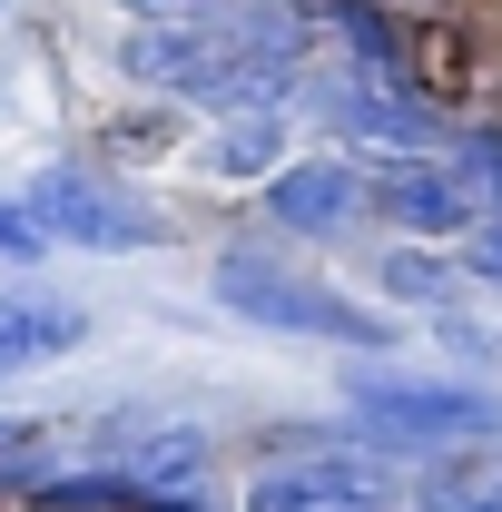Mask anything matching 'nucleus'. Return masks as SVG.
Returning a JSON list of instances; mask_svg holds the SVG:
<instances>
[{
	"instance_id": "nucleus-12",
	"label": "nucleus",
	"mask_w": 502,
	"mask_h": 512,
	"mask_svg": "<svg viewBox=\"0 0 502 512\" xmlns=\"http://www.w3.org/2000/svg\"><path fill=\"white\" fill-rule=\"evenodd\" d=\"M60 424H40V414H0V493H10V503H20V493H30V483H50V473H60Z\"/></svg>"
},
{
	"instance_id": "nucleus-5",
	"label": "nucleus",
	"mask_w": 502,
	"mask_h": 512,
	"mask_svg": "<svg viewBox=\"0 0 502 512\" xmlns=\"http://www.w3.org/2000/svg\"><path fill=\"white\" fill-rule=\"evenodd\" d=\"M20 197H30V217L50 227V247H79V256H148V247L178 237L168 207L138 188V178L89 168V158H50Z\"/></svg>"
},
{
	"instance_id": "nucleus-6",
	"label": "nucleus",
	"mask_w": 502,
	"mask_h": 512,
	"mask_svg": "<svg viewBox=\"0 0 502 512\" xmlns=\"http://www.w3.org/2000/svg\"><path fill=\"white\" fill-rule=\"evenodd\" d=\"M256 217H266V237H286V247H355V237L375 227L365 158H345V148L286 158V168L256 188Z\"/></svg>"
},
{
	"instance_id": "nucleus-4",
	"label": "nucleus",
	"mask_w": 502,
	"mask_h": 512,
	"mask_svg": "<svg viewBox=\"0 0 502 512\" xmlns=\"http://www.w3.org/2000/svg\"><path fill=\"white\" fill-rule=\"evenodd\" d=\"M296 109H306L335 148H355V158H443L453 128H463L434 89L384 79V69H355V60H315V79H306Z\"/></svg>"
},
{
	"instance_id": "nucleus-3",
	"label": "nucleus",
	"mask_w": 502,
	"mask_h": 512,
	"mask_svg": "<svg viewBox=\"0 0 502 512\" xmlns=\"http://www.w3.org/2000/svg\"><path fill=\"white\" fill-rule=\"evenodd\" d=\"M237 512H414L375 444H355V424H286L247 463Z\"/></svg>"
},
{
	"instance_id": "nucleus-10",
	"label": "nucleus",
	"mask_w": 502,
	"mask_h": 512,
	"mask_svg": "<svg viewBox=\"0 0 502 512\" xmlns=\"http://www.w3.org/2000/svg\"><path fill=\"white\" fill-rule=\"evenodd\" d=\"M286 128H296L286 109H227L217 138L197 148V168H207V178H247V188H266V178L286 168Z\"/></svg>"
},
{
	"instance_id": "nucleus-14",
	"label": "nucleus",
	"mask_w": 502,
	"mask_h": 512,
	"mask_svg": "<svg viewBox=\"0 0 502 512\" xmlns=\"http://www.w3.org/2000/svg\"><path fill=\"white\" fill-rule=\"evenodd\" d=\"M40 256H50V227L30 217V197H0V266H10V276H30Z\"/></svg>"
},
{
	"instance_id": "nucleus-8",
	"label": "nucleus",
	"mask_w": 502,
	"mask_h": 512,
	"mask_svg": "<svg viewBox=\"0 0 502 512\" xmlns=\"http://www.w3.org/2000/svg\"><path fill=\"white\" fill-rule=\"evenodd\" d=\"M89 345V306L69 296V286H40V276H20V286H0V384L20 375H50Z\"/></svg>"
},
{
	"instance_id": "nucleus-1",
	"label": "nucleus",
	"mask_w": 502,
	"mask_h": 512,
	"mask_svg": "<svg viewBox=\"0 0 502 512\" xmlns=\"http://www.w3.org/2000/svg\"><path fill=\"white\" fill-rule=\"evenodd\" d=\"M207 296L256 335H296V345H335V355H394V316L365 306L355 286L315 276L286 256V237H237L207 266Z\"/></svg>"
},
{
	"instance_id": "nucleus-15",
	"label": "nucleus",
	"mask_w": 502,
	"mask_h": 512,
	"mask_svg": "<svg viewBox=\"0 0 502 512\" xmlns=\"http://www.w3.org/2000/svg\"><path fill=\"white\" fill-rule=\"evenodd\" d=\"M286 10H315V0H286Z\"/></svg>"
},
{
	"instance_id": "nucleus-13",
	"label": "nucleus",
	"mask_w": 502,
	"mask_h": 512,
	"mask_svg": "<svg viewBox=\"0 0 502 512\" xmlns=\"http://www.w3.org/2000/svg\"><path fill=\"white\" fill-rule=\"evenodd\" d=\"M128 30H217V20H237L247 0H109Z\"/></svg>"
},
{
	"instance_id": "nucleus-2",
	"label": "nucleus",
	"mask_w": 502,
	"mask_h": 512,
	"mask_svg": "<svg viewBox=\"0 0 502 512\" xmlns=\"http://www.w3.org/2000/svg\"><path fill=\"white\" fill-rule=\"evenodd\" d=\"M345 424L355 444H375L384 463H453V453L502 444V394L473 375H404L384 355H345Z\"/></svg>"
},
{
	"instance_id": "nucleus-9",
	"label": "nucleus",
	"mask_w": 502,
	"mask_h": 512,
	"mask_svg": "<svg viewBox=\"0 0 502 512\" xmlns=\"http://www.w3.org/2000/svg\"><path fill=\"white\" fill-rule=\"evenodd\" d=\"M375 286L394 296V306H414L424 325H453V316L483 306V286H473L463 247H414V237H394V247L375 256Z\"/></svg>"
},
{
	"instance_id": "nucleus-11",
	"label": "nucleus",
	"mask_w": 502,
	"mask_h": 512,
	"mask_svg": "<svg viewBox=\"0 0 502 512\" xmlns=\"http://www.w3.org/2000/svg\"><path fill=\"white\" fill-rule=\"evenodd\" d=\"M414 512H502V444L453 453V463H424Z\"/></svg>"
},
{
	"instance_id": "nucleus-7",
	"label": "nucleus",
	"mask_w": 502,
	"mask_h": 512,
	"mask_svg": "<svg viewBox=\"0 0 502 512\" xmlns=\"http://www.w3.org/2000/svg\"><path fill=\"white\" fill-rule=\"evenodd\" d=\"M365 188H375V227L414 247H463L483 227V197L453 158H365Z\"/></svg>"
}]
</instances>
